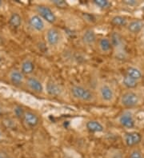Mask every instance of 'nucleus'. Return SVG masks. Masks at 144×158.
Masks as SVG:
<instances>
[{
  "label": "nucleus",
  "instance_id": "obj_19",
  "mask_svg": "<svg viewBox=\"0 0 144 158\" xmlns=\"http://www.w3.org/2000/svg\"><path fill=\"white\" fill-rule=\"evenodd\" d=\"M111 43L112 47L115 48H121L123 45V39L118 32H113L111 35Z\"/></svg>",
  "mask_w": 144,
  "mask_h": 158
},
{
  "label": "nucleus",
  "instance_id": "obj_26",
  "mask_svg": "<svg viewBox=\"0 0 144 158\" xmlns=\"http://www.w3.org/2000/svg\"><path fill=\"white\" fill-rule=\"evenodd\" d=\"M123 3L125 6H130V7H134V6H138L139 2L136 1V0H125V1H123Z\"/></svg>",
  "mask_w": 144,
  "mask_h": 158
},
{
  "label": "nucleus",
  "instance_id": "obj_18",
  "mask_svg": "<svg viewBox=\"0 0 144 158\" xmlns=\"http://www.w3.org/2000/svg\"><path fill=\"white\" fill-rule=\"evenodd\" d=\"M98 46L99 50L103 54H107L112 49V45L111 41L107 38H102L98 40Z\"/></svg>",
  "mask_w": 144,
  "mask_h": 158
},
{
  "label": "nucleus",
  "instance_id": "obj_21",
  "mask_svg": "<svg viewBox=\"0 0 144 158\" xmlns=\"http://www.w3.org/2000/svg\"><path fill=\"white\" fill-rule=\"evenodd\" d=\"M138 81L134 80V79L131 78V77H128L127 75L125 74L123 77V84L126 88L129 89H132L136 88L137 85H138Z\"/></svg>",
  "mask_w": 144,
  "mask_h": 158
},
{
  "label": "nucleus",
  "instance_id": "obj_28",
  "mask_svg": "<svg viewBox=\"0 0 144 158\" xmlns=\"http://www.w3.org/2000/svg\"><path fill=\"white\" fill-rule=\"evenodd\" d=\"M129 158H143L142 153L140 151L138 150H134L131 152Z\"/></svg>",
  "mask_w": 144,
  "mask_h": 158
},
{
  "label": "nucleus",
  "instance_id": "obj_3",
  "mask_svg": "<svg viewBox=\"0 0 144 158\" xmlns=\"http://www.w3.org/2000/svg\"><path fill=\"white\" fill-rule=\"evenodd\" d=\"M99 98L105 103H111L115 98V93L113 87L107 82H101L98 86Z\"/></svg>",
  "mask_w": 144,
  "mask_h": 158
},
{
  "label": "nucleus",
  "instance_id": "obj_20",
  "mask_svg": "<svg viewBox=\"0 0 144 158\" xmlns=\"http://www.w3.org/2000/svg\"><path fill=\"white\" fill-rule=\"evenodd\" d=\"M9 24L15 29L19 28L22 25V17L18 13L11 14V15L9 18Z\"/></svg>",
  "mask_w": 144,
  "mask_h": 158
},
{
  "label": "nucleus",
  "instance_id": "obj_1",
  "mask_svg": "<svg viewBox=\"0 0 144 158\" xmlns=\"http://www.w3.org/2000/svg\"><path fill=\"white\" fill-rule=\"evenodd\" d=\"M71 94L77 101L90 102L94 99V94L87 87L82 85H74L71 87Z\"/></svg>",
  "mask_w": 144,
  "mask_h": 158
},
{
  "label": "nucleus",
  "instance_id": "obj_30",
  "mask_svg": "<svg viewBox=\"0 0 144 158\" xmlns=\"http://www.w3.org/2000/svg\"><path fill=\"white\" fill-rule=\"evenodd\" d=\"M2 62H3V58L2 57V55H0V65H2Z\"/></svg>",
  "mask_w": 144,
  "mask_h": 158
},
{
  "label": "nucleus",
  "instance_id": "obj_25",
  "mask_svg": "<svg viewBox=\"0 0 144 158\" xmlns=\"http://www.w3.org/2000/svg\"><path fill=\"white\" fill-rule=\"evenodd\" d=\"M51 3L59 8H65L67 6V2L63 0H53Z\"/></svg>",
  "mask_w": 144,
  "mask_h": 158
},
{
  "label": "nucleus",
  "instance_id": "obj_11",
  "mask_svg": "<svg viewBox=\"0 0 144 158\" xmlns=\"http://www.w3.org/2000/svg\"><path fill=\"white\" fill-rule=\"evenodd\" d=\"M23 118L26 125L29 128H35L39 124L38 116L31 111H25Z\"/></svg>",
  "mask_w": 144,
  "mask_h": 158
},
{
  "label": "nucleus",
  "instance_id": "obj_6",
  "mask_svg": "<svg viewBox=\"0 0 144 158\" xmlns=\"http://www.w3.org/2000/svg\"><path fill=\"white\" fill-rule=\"evenodd\" d=\"M30 27L36 32H42L46 30V22L37 14L32 15L29 19Z\"/></svg>",
  "mask_w": 144,
  "mask_h": 158
},
{
  "label": "nucleus",
  "instance_id": "obj_12",
  "mask_svg": "<svg viewBox=\"0 0 144 158\" xmlns=\"http://www.w3.org/2000/svg\"><path fill=\"white\" fill-rule=\"evenodd\" d=\"M97 41V35L93 29H87L82 35V42L86 46H93Z\"/></svg>",
  "mask_w": 144,
  "mask_h": 158
},
{
  "label": "nucleus",
  "instance_id": "obj_23",
  "mask_svg": "<svg viewBox=\"0 0 144 158\" xmlns=\"http://www.w3.org/2000/svg\"><path fill=\"white\" fill-rule=\"evenodd\" d=\"M93 4L98 9L101 10H107L109 9L111 6V2H110L108 0H94L93 1Z\"/></svg>",
  "mask_w": 144,
  "mask_h": 158
},
{
  "label": "nucleus",
  "instance_id": "obj_15",
  "mask_svg": "<svg viewBox=\"0 0 144 158\" xmlns=\"http://www.w3.org/2000/svg\"><path fill=\"white\" fill-rule=\"evenodd\" d=\"M86 128L89 132L93 133H103L104 131V126L101 122L96 120H90L86 123Z\"/></svg>",
  "mask_w": 144,
  "mask_h": 158
},
{
  "label": "nucleus",
  "instance_id": "obj_7",
  "mask_svg": "<svg viewBox=\"0 0 144 158\" xmlns=\"http://www.w3.org/2000/svg\"><path fill=\"white\" fill-rule=\"evenodd\" d=\"M118 122L121 125V126L126 129H133L135 126V120L134 115L129 111L123 112L119 116Z\"/></svg>",
  "mask_w": 144,
  "mask_h": 158
},
{
  "label": "nucleus",
  "instance_id": "obj_14",
  "mask_svg": "<svg viewBox=\"0 0 144 158\" xmlns=\"http://www.w3.org/2000/svg\"><path fill=\"white\" fill-rule=\"evenodd\" d=\"M144 23L143 22L141 21V20H132L130 23H128L127 26V31L131 34H134V35H136L138 34L139 32L143 30Z\"/></svg>",
  "mask_w": 144,
  "mask_h": 158
},
{
  "label": "nucleus",
  "instance_id": "obj_8",
  "mask_svg": "<svg viewBox=\"0 0 144 158\" xmlns=\"http://www.w3.org/2000/svg\"><path fill=\"white\" fill-rule=\"evenodd\" d=\"M27 86L32 92L36 94H42L45 90V87L42 81L35 77H30L26 81Z\"/></svg>",
  "mask_w": 144,
  "mask_h": 158
},
{
  "label": "nucleus",
  "instance_id": "obj_29",
  "mask_svg": "<svg viewBox=\"0 0 144 158\" xmlns=\"http://www.w3.org/2000/svg\"><path fill=\"white\" fill-rule=\"evenodd\" d=\"M0 158H12V157H10V156H8L5 153V152H0Z\"/></svg>",
  "mask_w": 144,
  "mask_h": 158
},
{
  "label": "nucleus",
  "instance_id": "obj_17",
  "mask_svg": "<svg viewBox=\"0 0 144 158\" xmlns=\"http://www.w3.org/2000/svg\"><path fill=\"white\" fill-rule=\"evenodd\" d=\"M125 74L138 81L142 78V71L138 68L135 67V66H129V67H127V69H126V73Z\"/></svg>",
  "mask_w": 144,
  "mask_h": 158
},
{
  "label": "nucleus",
  "instance_id": "obj_34",
  "mask_svg": "<svg viewBox=\"0 0 144 158\" xmlns=\"http://www.w3.org/2000/svg\"><path fill=\"white\" fill-rule=\"evenodd\" d=\"M0 137H1V133H0Z\"/></svg>",
  "mask_w": 144,
  "mask_h": 158
},
{
  "label": "nucleus",
  "instance_id": "obj_4",
  "mask_svg": "<svg viewBox=\"0 0 144 158\" xmlns=\"http://www.w3.org/2000/svg\"><path fill=\"white\" fill-rule=\"evenodd\" d=\"M37 15L40 16L46 23L54 24L57 21V17L53 10L46 5H37L35 6Z\"/></svg>",
  "mask_w": 144,
  "mask_h": 158
},
{
  "label": "nucleus",
  "instance_id": "obj_10",
  "mask_svg": "<svg viewBox=\"0 0 144 158\" xmlns=\"http://www.w3.org/2000/svg\"><path fill=\"white\" fill-rule=\"evenodd\" d=\"M45 90L48 95L52 97H58L61 95L63 93V88L59 84L56 83L54 81H49L46 83Z\"/></svg>",
  "mask_w": 144,
  "mask_h": 158
},
{
  "label": "nucleus",
  "instance_id": "obj_31",
  "mask_svg": "<svg viewBox=\"0 0 144 158\" xmlns=\"http://www.w3.org/2000/svg\"><path fill=\"white\" fill-rule=\"evenodd\" d=\"M2 1H1V0H0V6H2Z\"/></svg>",
  "mask_w": 144,
  "mask_h": 158
},
{
  "label": "nucleus",
  "instance_id": "obj_24",
  "mask_svg": "<svg viewBox=\"0 0 144 158\" xmlns=\"http://www.w3.org/2000/svg\"><path fill=\"white\" fill-rule=\"evenodd\" d=\"M83 16L85 21L87 22V23H93L96 22L95 16L93 15H90V14H88V13H84L83 15Z\"/></svg>",
  "mask_w": 144,
  "mask_h": 158
},
{
  "label": "nucleus",
  "instance_id": "obj_5",
  "mask_svg": "<svg viewBox=\"0 0 144 158\" xmlns=\"http://www.w3.org/2000/svg\"><path fill=\"white\" fill-rule=\"evenodd\" d=\"M45 39H46V43L51 47L57 46L62 40L61 32L56 28L50 27V28L46 30Z\"/></svg>",
  "mask_w": 144,
  "mask_h": 158
},
{
  "label": "nucleus",
  "instance_id": "obj_22",
  "mask_svg": "<svg viewBox=\"0 0 144 158\" xmlns=\"http://www.w3.org/2000/svg\"><path fill=\"white\" fill-rule=\"evenodd\" d=\"M111 23L115 27H127L128 21L124 16L115 15L111 19Z\"/></svg>",
  "mask_w": 144,
  "mask_h": 158
},
{
  "label": "nucleus",
  "instance_id": "obj_27",
  "mask_svg": "<svg viewBox=\"0 0 144 158\" xmlns=\"http://www.w3.org/2000/svg\"><path fill=\"white\" fill-rule=\"evenodd\" d=\"M14 113L15 114L17 118H23V115L25 114V111L23 110V109L20 106H16L15 108L14 109Z\"/></svg>",
  "mask_w": 144,
  "mask_h": 158
},
{
  "label": "nucleus",
  "instance_id": "obj_2",
  "mask_svg": "<svg viewBox=\"0 0 144 158\" xmlns=\"http://www.w3.org/2000/svg\"><path fill=\"white\" fill-rule=\"evenodd\" d=\"M120 105L127 109H131L136 107L139 105L140 98L136 92L132 90L126 91L120 97Z\"/></svg>",
  "mask_w": 144,
  "mask_h": 158
},
{
  "label": "nucleus",
  "instance_id": "obj_33",
  "mask_svg": "<svg viewBox=\"0 0 144 158\" xmlns=\"http://www.w3.org/2000/svg\"><path fill=\"white\" fill-rule=\"evenodd\" d=\"M142 31H143V32H144V27H143V30H142Z\"/></svg>",
  "mask_w": 144,
  "mask_h": 158
},
{
  "label": "nucleus",
  "instance_id": "obj_32",
  "mask_svg": "<svg viewBox=\"0 0 144 158\" xmlns=\"http://www.w3.org/2000/svg\"><path fill=\"white\" fill-rule=\"evenodd\" d=\"M1 113H2V111H1V109H0V115H1Z\"/></svg>",
  "mask_w": 144,
  "mask_h": 158
},
{
  "label": "nucleus",
  "instance_id": "obj_16",
  "mask_svg": "<svg viewBox=\"0 0 144 158\" xmlns=\"http://www.w3.org/2000/svg\"><path fill=\"white\" fill-rule=\"evenodd\" d=\"M35 69V63L32 60L25 59L21 64V72L23 74L29 75L34 72Z\"/></svg>",
  "mask_w": 144,
  "mask_h": 158
},
{
  "label": "nucleus",
  "instance_id": "obj_9",
  "mask_svg": "<svg viewBox=\"0 0 144 158\" xmlns=\"http://www.w3.org/2000/svg\"><path fill=\"white\" fill-rule=\"evenodd\" d=\"M142 141V136L138 132H129L125 133L124 142L128 147H133L138 145Z\"/></svg>",
  "mask_w": 144,
  "mask_h": 158
},
{
  "label": "nucleus",
  "instance_id": "obj_13",
  "mask_svg": "<svg viewBox=\"0 0 144 158\" xmlns=\"http://www.w3.org/2000/svg\"><path fill=\"white\" fill-rule=\"evenodd\" d=\"M9 79L12 84L15 85H22L24 81V74L21 72V70L13 69L10 72Z\"/></svg>",
  "mask_w": 144,
  "mask_h": 158
},
{
  "label": "nucleus",
  "instance_id": "obj_35",
  "mask_svg": "<svg viewBox=\"0 0 144 158\" xmlns=\"http://www.w3.org/2000/svg\"><path fill=\"white\" fill-rule=\"evenodd\" d=\"M143 145H144V141H143Z\"/></svg>",
  "mask_w": 144,
  "mask_h": 158
}]
</instances>
